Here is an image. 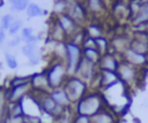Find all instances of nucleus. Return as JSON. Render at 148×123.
Returning <instances> with one entry per match:
<instances>
[{"label": "nucleus", "mask_w": 148, "mask_h": 123, "mask_svg": "<svg viewBox=\"0 0 148 123\" xmlns=\"http://www.w3.org/2000/svg\"><path fill=\"white\" fill-rule=\"evenodd\" d=\"M103 109L104 98L98 92L89 93L77 102V113L80 115H87L89 117H92Z\"/></svg>", "instance_id": "nucleus-1"}, {"label": "nucleus", "mask_w": 148, "mask_h": 123, "mask_svg": "<svg viewBox=\"0 0 148 123\" xmlns=\"http://www.w3.org/2000/svg\"><path fill=\"white\" fill-rule=\"evenodd\" d=\"M65 92L68 95L69 101H80L87 92V84L83 79L79 77H72L66 83Z\"/></svg>", "instance_id": "nucleus-2"}, {"label": "nucleus", "mask_w": 148, "mask_h": 123, "mask_svg": "<svg viewBox=\"0 0 148 123\" xmlns=\"http://www.w3.org/2000/svg\"><path fill=\"white\" fill-rule=\"evenodd\" d=\"M143 69H139L132 64H130L128 62L126 61H120V64L118 67V75H119V78L120 80L126 84V85H131L133 83H135L138 80V78L140 77L141 75V71Z\"/></svg>", "instance_id": "nucleus-3"}, {"label": "nucleus", "mask_w": 148, "mask_h": 123, "mask_svg": "<svg viewBox=\"0 0 148 123\" xmlns=\"http://www.w3.org/2000/svg\"><path fill=\"white\" fill-rule=\"evenodd\" d=\"M66 47V54H67V71L69 74H74L77 70V67L81 62V48L77 44L74 43H68L65 45Z\"/></svg>", "instance_id": "nucleus-4"}, {"label": "nucleus", "mask_w": 148, "mask_h": 123, "mask_svg": "<svg viewBox=\"0 0 148 123\" xmlns=\"http://www.w3.org/2000/svg\"><path fill=\"white\" fill-rule=\"evenodd\" d=\"M121 60L139 69H145L148 66V54H140L130 47L121 54Z\"/></svg>", "instance_id": "nucleus-5"}, {"label": "nucleus", "mask_w": 148, "mask_h": 123, "mask_svg": "<svg viewBox=\"0 0 148 123\" xmlns=\"http://www.w3.org/2000/svg\"><path fill=\"white\" fill-rule=\"evenodd\" d=\"M66 69H67V68H65L61 63H57V64H54V66L49 70L47 75H46L47 80H49V85L52 86V87L59 86L60 83H61L62 79H64Z\"/></svg>", "instance_id": "nucleus-6"}, {"label": "nucleus", "mask_w": 148, "mask_h": 123, "mask_svg": "<svg viewBox=\"0 0 148 123\" xmlns=\"http://www.w3.org/2000/svg\"><path fill=\"white\" fill-rule=\"evenodd\" d=\"M121 60H118L117 56L112 53H105L101 56L98 61V67L101 70H111V71H117L118 67L120 64Z\"/></svg>", "instance_id": "nucleus-7"}, {"label": "nucleus", "mask_w": 148, "mask_h": 123, "mask_svg": "<svg viewBox=\"0 0 148 123\" xmlns=\"http://www.w3.org/2000/svg\"><path fill=\"white\" fill-rule=\"evenodd\" d=\"M95 67H96V63L87 60L86 57L82 56L81 59V62L77 67V70L76 72L80 74V76L83 78V79H91L96 74L95 71Z\"/></svg>", "instance_id": "nucleus-8"}, {"label": "nucleus", "mask_w": 148, "mask_h": 123, "mask_svg": "<svg viewBox=\"0 0 148 123\" xmlns=\"http://www.w3.org/2000/svg\"><path fill=\"white\" fill-rule=\"evenodd\" d=\"M91 123H116V118L111 112L103 109L91 117Z\"/></svg>", "instance_id": "nucleus-9"}, {"label": "nucleus", "mask_w": 148, "mask_h": 123, "mask_svg": "<svg viewBox=\"0 0 148 123\" xmlns=\"http://www.w3.org/2000/svg\"><path fill=\"white\" fill-rule=\"evenodd\" d=\"M29 87V84H24V85H20V86H16V87H13L12 90H9V94L6 97L9 101H17L20 99H22V97L25 94L27 90Z\"/></svg>", "instance_id": "nucleus-10"}, {"label": "nucleus", "mask_w": 148, "mask_h": 123, "mask_svg": "<svg viewBox=\"0 0 148 123\" xmlns=\"http://www.w3.org/2000/svg\"><path fill=\"white\" fill-rule=\"evenodd\" d=\"M148 21V2L142 3L138 10V13L132 17V23L133 25L143 23Z\"/></svg>", "instance_id": "nucleus-11"}, {"label": "nucleus", "mask_w": 148, "mask_h": 123, "mask_svg": "<svg viewBox=\"0 0 148 123\" xmlns=\"http://www.w3.org/2000/svg\"><path fill=\"white\" fill-rule=\"evenodd\" d=\"M51 97H52V99L59 105V106H67L68 105V102H71L69 101V99H68V95H67V93L65 92V90H54L52 93H51Z\"/></svg>", "instance_id": "nucleus-12"}, {"label": "nucleus", "mask_w": 148, "mask_h": 123, "mask_svg": "<svg viewBox=\"0 0 148 123\" xmlns=\"http://www.w3.org/2000/svg\"><path fill=\"white\" fill-rule=\"evenodd\" d=\"M59 25L64 32H72L75 28L74 20L69 16H66V15H64L59 18Z\"/></svg>", "instance_id": "nucleus-13"}, {"label": "nucleus", "mask_w": 148, "mask_h": 123, "mask_svg": "<svg viewBox=\"0 0 148 123\" xmlns=\"http://www.w3.org/2000/svg\"><path fill=\"white\" fill-rule=\"evenodd\" d=\"M102 54L99 53V51L97 48H83V57H86L87 60L98 64V61L101 59Z\"/></svg>", "instance_id": "nucleus-14"}, {"label": "nucleus", "mask_w": 148, "mask_h": 123, "mask_svg": "<svg viewBox=\"0 0 148 123\" xmlns=\"http://www.w3.org/2000/svg\"><path fill=\"white\" fill-rule=\"evenodd\" d=\"M42 106H43V109H44L47 114H53L54 110H56L57 107H58V103H57V102L52 99V97L50 95V97H46V98L43 99Z\"/></svg>", "instance_id": "nucleus-15"}, {"label": "nucleus", "mask_w": 148, "mask_h": 123, "mask_svg": "<svg viewBox=\"0 0 148 123\" xmlns=\"http://www.w3.org/2000/svg\"><path fill=\"white\" fill-rule=\"evenodd\" d=\"M25 13H27V16L30 17V18L43 15L42 8L38 5H36V3H29L28 7H27V9H25Z\"/></svg>", "instance_id": "nucleus-16"}, {"label": "nucleus", "mask_w": 148, "mask_h": 123, "mask_svg": "<svg viewBox=\"0 0 148 123\" xmlns=\"http://www.w3.org/2000/svg\"><path fill=\"white\" fill-rule=\"evenodd\" d=\"M22 53L24 56H27L28 59H31L32 56H35L36 54H38V49L36 47L35 44H25L23 47H22Z\"/></svg>", "instance_id": "nucleus-17"}, {"label": "nucleus", "mask_w": 148, "mask_h": 123, "mask_svg": "<svg viewBox=\"0 0 148 123\" xmlns=\"http://www.w3.org/2000/svg\"><path fill=\"white\" fill-rule=\"evenodd\" d=\"M95 40H96V47L99 51V53L102 55L108 53V51H109V41H108V39L105 37H99V38H97Z\"/></svg>", "instance_id": "nucleus-18"}, {"label": "nucleus", "mask_w": 148, "mask_h": 123, "mask_svg": "<svg viewBox=\"0 0 148 123\" xmlns=\"http://www.w3.org/2000/svg\"><path fill=\"white\" fill-rule=\"evenodd\" d=\"M102 33H103L102 28L98 26V25H96V24H91L89 26V29H88V36L91 37V38H94V39H97L99 37H103Z\"/></svg>", "instance_id": "nucleus-19"}, {"label": "nucleus", "mask_w": 148, "mask_h": 123, "mask_svg": "<svg viewBox=\"0 0 148 123\" xmlns=\"http://www.w3.org/2000/svg\"><path fill=\"white\" fill-rule=\"evenodd\" d=\"M31 83H32L35 86H37V87L39 89L40 86H46V85L49 84V80H47L46 75H36V76L32 78Z\"/></svg>", "instance_id": "nucleus-20"}, {"label": "nucleus", "mask_w": 148, "mask_h": 123, "mask_svg": "<svg viewBox=\"0 0 148 123\" xmlns=\"http://www.w3.org/2000/svg\"><path fill=\"white\" fill-rule=\"evenodd\" d=\"M83 17H84V9H83V7L80 3H75L74 5V9H73L72 18L73 20H76V21H80Z\"/></svg>", "instance_id": "nucleus-21"}, {"label": "nucleus", "mask_w": 148, "mask_h": 123, "mask_svg": "<svg viewBox=\"0 0 148 123\" xmlns=\"http://www.w3.org/2000/svg\"><path fill=\"white\" fill-rule=\"evenodd\" d=\"M9 2L13 6V9L15 10H24L28 7V0H9Z\"/></svg>", "instance_id": "nucleus-22"}, {"label": "nucleus", "mask_w": 148, "mask_h": 123, "mask_svg": "<svg viewBox=\"0 0 148 123\" xmlns=\"http://www.w3.org/2000/svg\"><path fill=\"white\" fill-rule=\"evenodd\" d=\"M88 6L91 11H99L104 7L103 0H88Z\"/></svg>", "instance_id": "nucleus-23"}, {"label": "nucleus", "mask_w": 148, "mask_h": 123, "mask_svg": "<svg viewBox=\"0 0 148 123\" xmlns=\"http://www.w3.org/2000/svg\"><path fill=\"white\" fill-rule=\"evenodd\" d=\"M14 22V18L10 14H6L2 16L1 18V25H2V29H9V26L12 25V23Z\"/></svg>", "instance_id": "nucleus-24"}, {"label": "nucleus", "mask_w": 148, "mask_h": 123, "mask_svg": "<svg viewBox=\"0 0 148 123\" xmlns=\"http://www.w3.org/2000/svg\"><path fill=\"white\" fill-rule=\"evenodd\" d=\"M5 60H6V63H7L9 69H16L17 68V61L13 55L6 53L5 54Z\"/></svg>", "instance_id": "nucleus-25"}, {"label": "nucleus", "mask_w": 148, "mask_h": 123, "mask_svg": "<svg viewBox=\"0 0 148 123\" xmlns=\"http://www.w3.org/2000/svg\"><path fill=\"white\" fill-rule=\"evenodd\" d=\"M29 78L28 77H15L13 80H12V86L13 87H16V86H20V85H24V84H29Z\"/></svg>", "instance_id": "nucleus-26"}, {"label": "nucleus", "mask_w": 148, "mask_h": 123, "mask_svg": "<svg viewBox=\"0 0 148 123\" xmlns=\"http://www.w3.org/2000/svg\"><path fill=\"white\" fill-rule=\"evenodd\" d=\"M21 25H22V22L20 21V20H16V21H14L13 23H12V25L9 26V29H8V32L10 33V34H15L20 29H21Z\"/></svg>", "instance_id": "nucleus-27"}, {"label": "nucleus", "mask_w": 148, "mask_h": 123, "mask_svg": "<svg viewBox=\"0 0 148 123\" xmlns=\"http://www.w3.org/2000/svg\"><path fill=\"white\" fill-rule=\"evenodd\" d=\"M73 123H91V117L87 116V115H77L74 120Z\"/></svg>", "instance_id": "nucleus-28"}, {"label": "nucleus", "mask_w": 148, "mask_h": 123, "mask_svg": "<svg viewBox=\"0 0 148 123\" xmlns=\"http://www.w3.org/2000/svg\"><path fill=\"white\" fill-rule=\"evenodd\" d=\"M32 36L34 34H32V29L31 28H24L22 30V38H23L24 41H27L28 39H30Z\"/></svg>", "instance_id": "nucleus-29"}, {"label": "nucleus", "mask_w": 148, "mask_h": 123, "mask_svg": "<svg viewBox=\"0 0 148 123\" xmlns=\"http://www.w3.org/2000/svg\"><path fill=\"white\" fill-rule=\"evenodd\" d=\"M18 43H20V39L18 38H15V39H13V40H10L8 43V46L9 47H15L16 45H18Z\"/></svg>", "instance_id": "nucleus-30"}, {"label": "nucleus", "mask_w": 148, "mask_h": 123, "mask_svg": "<svg viewBox=\"0 0 148 123\" xmlns=\"http://www.w3.org/2000/svg\"><path fill=\"white\" fill-rule=\"evenodd\" d=\"M64 7H65V3H60V2H57V3L54 5V10H61Z\"/></svg>", "instance_id": "nucleus-31"}, {"label": "nucleus", "mask_w": 148, "mask_h": 123, "mask_svg": "<svg viewBox=\"0 0 148 123\" xmlns=\"http://www.w3.org/2000/svg\"><path fill=\"white\" fill-rule=\"evenodd\" d=\"M5 31H3V29H0V45H1V43L5 40Z\"/></svg>", "instance_id": "nucleus-32"}, {"label": "nucleus", "mask_w": 148, "mask_h": 123, "mask_svg": "<svg viewBox=\"0 0 148 123\" xmlns=\"http://www.w3.org/2000/svg\"><path fill=\"white\" fill-rule=\"evenodd\" d=\"M2 114H3V106H2V102L0 100V122L2 120Z\"/></svg>", "instance_id": "nucleus-33"}, {"label": "nucleus", "mask_w": 148, "mask_h": 123, "mask_svg": "<svg viewBox=\"0 0 148 123\" xmlns=\"http://www.w3.org/2000/svg\"><path fill=\"white\" fill-rule=\"evenodd\" d=\"M133 123H141V121H140V118L134 117V118H133Z\"/></svg>", "instance_id": "nucleus-34"}, {"label": "nucleus", "mask_w": 148, "mask_h": 123, "mask_svg": "<svg viewBox=\"0 0 148 123\" xmlns=\"http://www.w3.org/2000/svg\"><path fill=\"white\" fill-rule=\"evenodd\" d=\"M23 123H29V122H23Z\"/></svg>", "instance_id": "nucleus-35"}]
</instances>
